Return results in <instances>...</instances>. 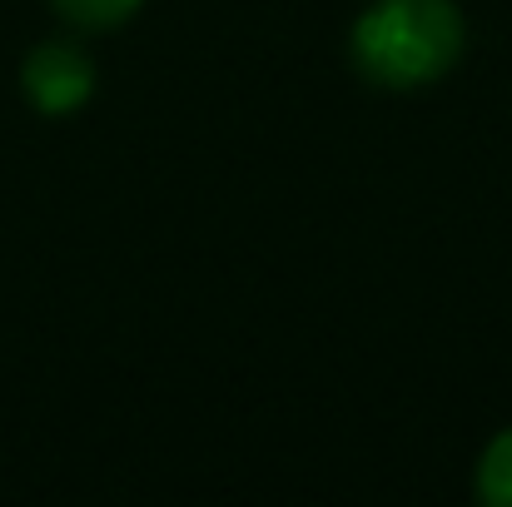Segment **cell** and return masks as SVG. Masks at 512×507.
I'll list each match as a JSON object with an SVG mask.
<instances>
[{
    "instance_id": "1",
    "label": "cell",
    "mask_w": 512,
    "mask_h": 507,
    "mask_svg": "<svg viewBox=\"0 0 512 507\" xmlns=\"http://www.w3.org/2000/svg\"><path fill=\"white\" fill-rule=\"evenodd\" d=\"M463 50V15L453 0H378L353 25V55L368 80L408 90L438 80Z\"/></svg>"
},
{
    "instance_id": "4",
    "label": "cell",
    "mask_w": 512,
    "mask_h": 507,
    "mask_svg": "<svg viewBox=\"0 0 512 507\" xmlns=\"http://www.w3.org/2000/svg\"><path fill=\"white\" fill-rule=\"evenodd\" d=\"M55 10L75 25H120L140 10V0H55Z\"/></svg>"
},
{
    "instance_id": "3",
    "label": "cell",
    "mask_w": 512,
    "mask_h": 507,
    "mask_svg": "<svg viewBox=\"0 0 512 507\" xmlns=\"http://www.w3.org/2000/svg\"><path fill=\"white\" fill-rule=\"evenodd\" d=\"M478 483H483V498H488V503L512 507V433H503V438L488 448Z\"/></svg>"
},
{
    "instance_id": "2",
    "label": "cell",
    "mask_w": 512,
    "mask_h": 507,
    "mask_svg": "<svg viewBox=\"0 0 512 507\" xmlns=\"http://www.w3.org/2000/svg\"><path fill=\"white\" fill-rule=\"evenodd\" d=\"M95 90V70L80 50L70 45H40L25 60V95L45 110V115H70L90 100Z\"/></svg>"
}]
</instances>
